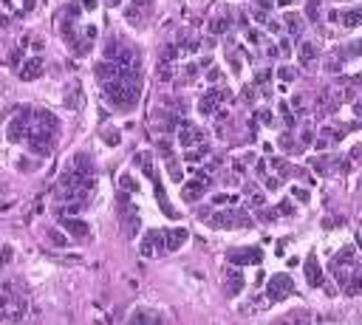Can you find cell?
Segmentation results:
<instances>
[{
    "mask_svg": "<svg viewBox=\"0 0 362 325\" xmlns=\"http://www.w3.org/2000/svg\"><path fill=\"white\" fill-rule=\"evenodd\" d=\"M57 133H59V122L51 110H34L31 107V122H28V133H25V147L34 155H48L57 144Z\"/></svg>",
    "mask_w": 362,
    "mask_h": 325,
    "instance_id": "obj_1",
    "label": "cell"
},
{
    "mask_svg": "<svg viewBox=\"0 0 362 325\" xmlns=\"http://www.w3.org/2000/svg\"><path fill=\"white\" fill-rule=\"evenodd\" d=\"M201 220H206V226L212 229H235V226H255V218L243 209H215V212H198Z\"/></svg>",
    "mask_w": 362,
    "mask_h": 325,
    "instance_id": "obj_2",
    "label": "cell"
},
{
    "mask_svg": "<svg viewBox=\"0 0 362 325\" xmlns=\"http://www.w3.org/2000/svg\"><path fill=\"white\" fill-rule=\"evenodd\" d=\"M25 317V300L17 294H0V322L3 325H17Z\"/></svg>",
    "mask_w": 362,
    "mask_h": 325,
    "instance_id": "obj_3",
    "label": "cell"
},
{
    "mask_svg": "<svg viewBox=\"0 0 362 325\" xmlns=\"http://www.w3.org/2000/svg\"><path fill=\"white\" fill-rule=\"evenodd\" d=\"M229 99V88H209L201 99H198V113L204 116V119H209V116H215L218 110H221V105Z\"/></svg>",
    "mask_w": 362,
    "mask_h": 325,
    "instance_id": "obj_4",
    "label": "cell"
},
{
    "mask_svg": "<svg viewBox=\"0 0 362 325\" xmlns=\"http://www.w3.org/2000/svg\"><path fill=\"white\" fill-rule=\"evenodd\" d=\"M28 122H31V107H20L17 113H14V119L8 122V127H6V138L8 141H25V133H28Z\"/></svg>",
    "mask_w": 362,
    "mask_h": 325,
    "instance_id": "obj_5",
    "label": "cell"
},
{
    "mask_svg": "<svg viewBox=\"0 0 362 325\" xmlns=\"http://www.w3.org/2000/svg\"><path fill=\"white\" fill-rule=\"evenodd\" d=\"M291 291H294V280H291L288 274H272L269 283H266V297H269L272 302L286 300Z\"/></svg>",
    "mask_w": 362,
    "mask_h": 325,
    "instance_id": "obj_6",
    "label": "cell"
},
{
    "mask_svg": "<svg viewBox=\"0 0 362 325\" xmlns=\"http://www.w3.org/2000/svg\"><path fill=\"white\" fill-rule=\"evenodd\" d=\"M153 11H156L153 0H130V6H127V11H124V17H127V23H130V25L141 28V25L153 17Z\"/></svg>",
    "mask_w": 362,
    "mask_h": 325,
    "instance_id": "obj_7",
    "label": "cell"
},
{
    "mask_svg": "<svg viewBox=\"0 0 362 325\" xmlns=\"http://www.w3.org/2000/svg\"><path fill=\"white\" fill-rule=\"evenodd\" d=\"M175 138H178L181 147H195V144H204V130L198 124L181 119V124L175 127Z\"/></svg>",
    "mask_w": 362,
    "mask_h": 325,
    "instance_id": "obj_8",
    "label": "cell"
},
{
    "mask_svg": "<svg viewBox=\"0 0 362 325\" xmlns=\"http://www.w3.org/2000/svg\"><path fill=\"white\" fill-rule=\"evenodd\" d=\"M139 249H141V254H144V257L167 254V252H164V229H150V232L141 237Z\"/></svg>",
    "mask_w": 362,
    "mask_h": 325,
    "instance_id": "obj_9",
    "label": "cell"
},
{
    "mask_svg": "<svg viewBox=\"0 0 362 325\" xmlns=\"http://www.w3.org/2000/svg\"><path fill=\"white\" fill-rule=\"evenodd\" d=\"M226 260H229L232 266H246V263L257 266V263L263 260V252H260L257 246H246V249H235V252H229Z\"/></svg>",
    "mask_w": 362,
    "mask_h": 325,
    "instance_id": "obj_10",
    "label": "cell"
},
{
    "mask_svg": "<svg viewBox=\"0 0 362 325\" xmlns=\"http://www.w3.org/2000/svg\"><path fill=\"white\" fill-rule=\"evenodd\" d=\"M206 184H209V178L201 172L198 178H192V181H187L184 187H181V201H187V203H192V201H198L204 192H206Z\"/></svg>",
    "mask_w": 362,
    "mask_h": 325,
    "instance_id": "obj_11",
    "label": "cell"
},
{
    "mask_svg": "<svg viewBox=\"0 0 362 325\" xmlns=\"http://www.w3.org/2000/svg\"><path fill=\"white\" fill-rule=\"evenodd\" d=\"M243 285H246V277H243L240 268H223V291H226V297H238L243 291Z\"/></svg>",
    "mask_w": 362,
    "mask_h": 325,
    "instance_id": "obj_12",
    "label": "cell"
},
{
    "mask_svg": "<svg viewBox=\"0 0 362 325\" xmlns=\"http://www.w3.org/2000/svg\"><path fill=\"white\" fill-rule=\"evenodd\" d=\"M328 20H331V23H339L342 28H356L359 20H362V8L354 6V8H348V11H328Z\"/></svg>",
    "mask_w": 362,
    "mask_h": 325,
    "instance_id": "obj_13",
    "label": "cell"
},
{
    "mask_svg": "<svg viewBox=\"0 0 362 325\" xmlns=\"http://www.w3.org/2000/svg\"><path fill=\"white\" fill-rule=\"evenodd\" d=\"M40 73H42V57H23V62H20V68H17V76L25 79V82H31V79H37Z\"/></svg>",
    "mask_w": 362,
    "mask_h": 325,
    "instance_id": "obj_14",
    "label": "cell"
},
{
    "mask_svg": "<svg viewBox=\"0 0 362 325\" xmlns=\"http://www.w3.org/2000/svg\"><path fill=\"white\" fill-rule=\"evenodd\" d=\"M187 240H189V232H187L184 226L164 229V252H175V249H181Z\"/></svg>",
    "mask_w": 362,
    "mask_h": 325,
    "instance_id": "obj_15",
    "label": "cell"
},
{
    "mask_svg": "<svg viewBox=\"0 0 362 325\" xmlns=\"http://www.w3.org/2000/svg\"><path fill=\"white\" fill-rule=\"evenodd\" d=\"M305 280H308V285H311V288H320V285L325 283L322 268H320V263H317V254L305 257Z\"/></svg>",
    "mask_w": 362,
    "mask_h": 325,
    "instance_id": "obj_16",
    "label": "cell"
},
{
    "mask_svg": "<svg viewBox=\"0 0 362 325\" xmlns=\"http://www.w3.org/2000/svg\"><path fill=\"white\" fill-rule=\"evenodd\" d=\"M297 59H300V65H303V68H314V65H317V59H320L317 45H314V42H303V45H300V51H297Z\"/></svg>",
    "mask_w": 362,
    "mask_h": 325,
    "instance_id": "obj_17",
    "label": "cell"
},
{
    "mask_svg": "<svg viewBox=\"0 0 362 325\" xmlns=\"http://www.w3.org/2000/svg\"><path fill=\"white\" fill-rule=\"evenodd\" d=\"M283 23H286V28H288V34H291L294 40H300V34L305 31V20H303L300 14H294V11H286Z\"/></svg>",
    "mask_w": 362,
    "mask_h": 325,
    "instance_id": "obj_18",
    "label": "cell"
},
{
    "mask_svg": "<svg viewBox=\"0 0 362 325\" xmlns=\"http://www.w3.org/2000/svg\"><path fill=\"white\" fill-rule=\"evenodd\" d=\"M59 220H62V226H65L74 237H85V235H88V226H85L82 220H76L74 215H59Z\"/></svg>",
    "mask_w": 362,
    "mask_h": 325,
    "instance_id": "obj_19",
    "label": "cell"
},
{
    "mask_svg": "<svg viewBox=\"0 0 362 325\" xmlns=\"http://www.w3.org/2000/svg\"><path fill=\"white\" fill-rule=\"evenodd\" d=\"M156 76H158L161 82H170V79L175 76V62H170V59H158V62H156Z\"/></svg>",
    "mask_w": 362,
    "mask_h": 325,
    "instance_id": "obj_20",
    "label": "cell"
},
{
    "mask_svg": "<svg viewBox=\"0 0 362 325\" xmlns=\"http://www.w3.org/2000/svg\"><path fill=\"white\" fill-rule=\"evenodd\" d=\"M243 192H246V198H249V206H255V209L266 206V195H263L255 184H246V187H243Z\"/></svg>",
    "mask_w": 362,
    "mask_h": 325,
    "instance_id": "obj_21",
    "label": "cell"
},
{
    "mask_svg": "<svg viewBox=\"0 0 362 325\" xmlns=\"http://www.w3.org/2000/svg\"><path fill=\"white\" fill-rule=\"evenodd\" d=\"M266 164H272V170H274V178H280V181H283V178L288 175V170H291L286 158H272V161H266Z\"/></svg>",
    "mask_w": 362,
    "mask_h": 325,
    "instance_id": "obj_22",
    "label": "cell"
},
{
    "mask_svg": "<svg viewBox=\"0 0 362 325\" xmlns=\"http://www.w3.org/2000/svg\"><path fill=\"white\" fill-rule=\"evenodd\" d=\"M255 119H257L263 127H274V124H277V119H274V113H272L269 107H260V110L255 113Z\"/></svg>",
    "mask_w": 362,
    "mask_h": 325,
    "instance_id": "obj_23",
    "label": "cell"
},
{
    "mask_svg": "<svg viewBox=\"0 0 362 325\" xmlns=\"http://www.w3.org/2000/svg\"><path fill=\"white\" fill-rule=\"evenodd\" d=\"M305 14H308V20H320L322 17V0H308L305 3Z\"/></svg>",
    "mask_w": 362,
    "mask_h": 325,
    "instance_id": "obj_24",
    "label": "cell"
},
{
    "mask_svg": "<svg viewBox=\"0 0 362 325\" xmlns=\"http://www.w3.org/2000/svg\"><path fill=\"white\" fill-rule=\"evenodd\" d=\"M269 79H272V71H269V68H257L252 85H255V88H263V85H269Z\"/></svg>",
    "mask_w": 362,
    "mask_h": 325,
    "instance_id": "obj_25",
    "label": "cell"
},
{
    "mask_svg": "<svg viewBox=\"0 0 362 325\" xmlns=\"http://www.w3.org/2000/svg\"><path fill=\"white\" fill-rule=\"evenodd\" d=\"M277 76H280L283 82H291V79H297V68H294V65H280V68H277Z\"/></svg>",
    "mask_w": 362,
    "mask_h": 325,
    "instance_id": "obj_26",
    "label": "cell"
},
{
    "mask_svg": "<svg viewBox=\"0 0 362 325\" xmlns=\"http://www.w3.org/2000/svg\"><path fill=\"white\" fill-rule=\"evenodd\" d=\"M45 237H48L54 246H68V237L59 235V229H45Z\"/></svg>",
    "mask_w": 362,
    "mask_h": 325,
    "instance_id": "obj_27",
    "label": "cell"
},
{
    "mask_svg": "<svg viewBox=\"0 0 362 325\" xmlns=\"http://www.w3.org/2000/svg\"><path fill=\"white\" fill-rule=\"evenodd\" d=\"M226 28H229V20H223V17H215V20L209 23V31H212V34H223Z\"/></svg>",
    "mask_w": 362,
    "mask_h": 325,
    "instance_id": "obj_28",
    "label": "cell"
},
{
    "mask_svg": "<svg viewBox=\"0 0 362 325\" xmlns=\"http://www.w3.org/2000/svg\"><path fill=\"white\" fill-rule=\"evenodd\" d=\"M288 105L294 107V116H300V113L305 110V99H303V93H294V96L288 99Z\"/></svg>",
    "mask_w": 362,
    "mask_h": 325,
    "instance_id": "obj_29",
    "label": "cell"
},
{
    "mask_svg": "<svg viewBox=\"0 0 362 325\" xmlns=\"http://www.w3.org/2000/svg\"><path fill=\"white\" fill-rule=\"evenodd\" d=\"M280 150H286V153L297 150V144H294V136H291V133H283V136H280Z\"/></svg>",
    "mask_w": 362,
    "mask_h": 325,
    "instance_id": "obj_30",
    "label": "cell"
},
{
    "mask_svg": "<svg viewBox=\"0 0 362 325\" xmlns=\"http://www.w3.org/2000/svg\"><path fill=\"white\" fill-rule=\"evenodd\" d=\"M277 187H280V178H274V175L266 172V175H263V189H266V192H274Z\"/></svg>",
    "mask_w": 362,
    "mask_h": 325,
    "instance_id": "obj_31",
    "label": "cell"
},
{
    "mask_svg": "<svg viewBox=\"0 0 362 325\" xmlns=\"http://www.w3.org/2000/svg\"><path fill=\"white\" fill-rule=\"evenodd\" d=\"M119 184H122V189H124V192H136V189H139V187H136V181H133V175H127V172L119 178Z\"/></svg>",
    "mask_w": 362,
    "mask_h": 325,
    "instance_id": "obj_32",
    "label": "cell"
},
{
    "mask_svg": "<svg viewBox=\"0 0 362 325\" xmlns=\"http://www.w3.org/2000/svg\"><path fill=\"white\" fill-rule=\"evenodd\" d=\"M255 99H257V88H255V85H246V88H243V102L255 105Z\"/></svg>",
    "mask_w": 362,
    "mask_h": 325,
    "instance_id": "obj_33",
    "label": "cell"
},
{
    "mask_svg": "<svg viewBox=\"0 0 362 325\" xmlns=\"http://www.w3.org/2000/svg\"><path fill=\"white\" fill-rule=\"evenodd\" d=\"M294 209H297V206H294L291 201H283V203L277 206V215H294Z\"/></svg>",
    "mask_w": 362,
    "mask_h": 325,
    "instance_id": "obj_34",
    "label": "cell"
},
{
    "mask_svg": "<svg viewBox=\"0 0 362 325\" xmlns=\"http://www.w3.org/2000/svg\"><path fill=\"white\" fill-rule=\"evenodd\" d=\"M291 198H297V201H303V203H305V201H308V192H305L303 187H291Z\"/></svg>",
    "mask_w": 362,
    "mask_h": 325,
    "instance_id": "obj_35",
    "label": "cell"
},
{
    "mask_svg": "<svg viewBox=\"0 0 362 325\" xmlns=\"http://www.w3.org/2000/svg\"><path fill=\"white\" fill-rule=\"evenodd\" d=\"M119 138H122L119 130H105V141H107V144H119Z\"/></svg>",
    "mask_w": 362,
    "mask_h": 325,
    "instance_id": "obj_36",
    "label": "cell"
},
{
    "mask_svg": "<svg viewBox=\"0 0 362 325\" xmlns=\"http://www.w3.org/2000/svg\"><path fill=\"white\" fill-rule=\"evenodd\" d=\"M96 6H99V0H79L82 11H96Z\"/></svg>",
    "mask_w": 362,
    "mask_h": 325,
    "instance_id": "obj_37",
    "label": "cell"
},
{
    "mask_svg": "<svg viewBox=\"0 0 362 325\" xmlns=\"http://www.w3.org/2000/svg\"><path fill=\"white\" fill-rule=\"evenodd\" d=\"M246 40H249L252 45H257V42H260V34H257L255 28H246Z\"/></svg>",
    "mask_w": 362,
    "mask_h": 325,
    "instance_id": "obj_38",
    "label": "cell"
},
{
    "mask_svg": "<svg viewBox=\"0 0 362 325\" xmlns=\"http://www.w3.org/2000/svg\"><path fill=\"white\" fill-rule=\"evenodd\" d=\"M206 79H209V82H221V71H218V68H209Z\"/></svg>",
    "mask_w": 362,
    "mask_h": 325,
    "instance_id": "obj_39",
    "label": "cell"
},
{
    "mask_svg": "<svg viewBox=\"0 0 362 325\" xmlns=\"http://www.w3.org/2000/svg\"><path fill=\"white\" fill-rule=\"evenodd\" d=\"M286 325H311V322H308V319H288Z\"/></svg>",
    "mask_w": 362,
    "mask_h": 325,
    "instance_id": "obj_40",
    "label": "cell"
},
{
    "mask_svg": "<svg viewBox=\"0 0 362 325\" xmlns=\"http://www.w3.org/2000/svg\"><path fill=\"white\" fill-rule=\"evenodd\" d=\"M107 6H122V0H107Z\"/></svg>",
    "mask_w": 362,
    "mask_h": 325,
    "instance_id": "obj_41",
    "label": "cell"
}]
</instances>
